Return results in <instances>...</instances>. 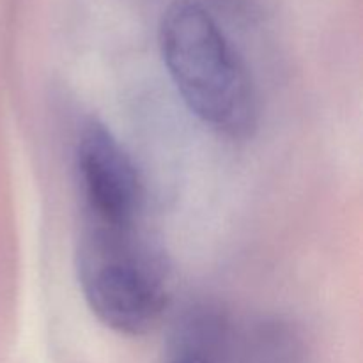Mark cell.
I'll return each instance as SVG.
<instances>
[{"mask_svg":"<svg viewBox=\"0 0 363 363\" xmlns=\"http://www.w3.org/2000/svg\"><path fill=\"white\" fill-rule=\"evenodd\" d=\"M158 41L188 110L223 137H252L261 117L257 89L215 7L206 0H176L163 13Z\"/></svg>","mask_w":363,"mask_h":363,"instance_id":"1","label":"cell"},{"mask_svg":"<svg viewBox=\"0 0 363 363\" xmlns=\"http://www.w3.org/2000/svg\"><path fill=\"white\" fill-rule=\"evenodd\" d=\"M77 277L92 314L121 335L152 332L170 305L169 269L138 225L84 222Z\"/></svg>","mask_w":363,"mask_h":363,"instance_id":"2","label":"cell"},{"mask_svg":"<svg viewBox=\"0 0 363 363\" xmlns=\"http://www.w3.org/2000/svg\"><path fill=\"white\" fill-rule=\"evenodd\" d=\"M74 170L84 204V222L138 225L144 183L126 149L98 121L84 124L74 147Z\"/></svg>","mask_w":363,"mask_h":363,"instance_id":"3","label":"cell"},{"mask_svg":"<svg viewBox=\"0 0 363 363\" xmlns=\"http://www.w3.org/2000/svg\"><path fill=\"white\" fill-rule=\"evenodd\" d=\"M238 354L240 363H308L303 339L282 319H261L238 333Z\"/></svg>","mask_w":363,"mask_h":363,"instance_id":"4","label":"cell"}]
</instances>
